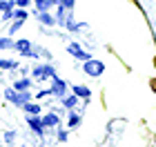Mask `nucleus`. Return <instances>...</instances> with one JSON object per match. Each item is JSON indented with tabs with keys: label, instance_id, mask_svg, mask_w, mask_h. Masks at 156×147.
<instances>
[{
	"label": "nucleus",
	"instance_id": "obj_1",
	"mask_svg": "<svg viewBox=\"0 0 156 147\" xmlns=\"http://www.w3.org/2000/svg\"><path fill=\"white\" fill-rule=\"evenodd\" d=\"M83 72L87 74V76H94V78H98V76H103L105 72V65L101 60H94V58H89V60H85V65H83Z\"/></svg>",
	"mask_w": 156,
	"mask_h": 147
},
{
	"label": "nucleus",
	"instance_id": "obj_2",
	"mask_svg": "<svg viewBox=\"0 0 156 147\" xmlns=\"http://www.w3.org/2000/svg\"><path fill=\"white\" fill-rule=\"evenodd\" d=\"M56 72L51 65H40V67H34V78L36 80H45V78H54Z\"/></svg>",
	"mask_w": 156,
	"mask_h": 147
},
{
	"label": "nucleus",
	"instance_id": "obj_3",
	"mask_svg": "<svg viewBox=\"0 0 156 147\" xmlns=\"http://www.w3.org/2000/svg\"><path fill=\"white\" fill-rule=\"evenodd\" d=\"M49 92H51L54 96H65L67 94V82L65 80H60L58 78V76H54V78H51V89H49Z\"/></svg>",
	"mask_w": 156,
	"mask_h": 147
},
{
	"label": "nucleus",
	"instance_id": "obj_4",
	"mask_svg": "<svg viewBox=\"0 0 156 147\" xmlns=\"http://www.w3.org/2000/svg\"><path fill=\"white\" fill-rule=\"evenodd\" d=\"M67 51L72 54L74 58H78V60H83V62L91 58V56H89V51H83V47L78 45V43H69V47H67Z\"/></svg>",
	"mask_w": 156,
	"mask_h": 147
},
{
	"label": "nucleus",
	"instance_id": "obj_5",
	"mask_svg": "<svg viewBox=\"0 0 156 147\" xmlns=\"http://www.w3.org/2000/svg\"><path fill=\"white\" fill-rule=\"evenodd\" d=\"M27 123H29V127L36 131V134H42L45 125H42V118L40 116H27Z\"/></svg>",
	"mask_w": 156,
	"mask_h": 147
},
{
	"label": "nucleus",
	"instance_id": "obj_6",
	"mask_svg": "<svg viewBox=\"0 0 156 147\" xmlns=\"http://www.w3.org/2000/svg\"><path fill=\"white\" fill-rule=\"evenodd\" d=\"M72 89H74V96H78V98H85V100H89V98H91V92L85 85H74Z\"/></svg>",
	"mask_w": 156,
	"mask_h": 147
},
{
	"label": "nucleus",
	"instance_id": "obj_7",
	"mask_svg": "<svg viewBox=\"0 0 156 147\" xmlns=\"http://www.w3.org/2000/svg\"><path fill=\"white\" fill-rule=\"evenodd\" d=\"M42 125H45V127H56V125H58V114H56V111H49V114L42 118Z\"/></svg>",
	"mask_w": 156,
	"mask_h": 147
},
{
	"label": "nucleus",
	"instance_id": "obj_8",
	"mask_svg": "<svg viewBox=\"0 0 156 147\" xmlns=\"http://www.w3.org/2000/svg\"><path fill=\"white\" fill-rule=\"evenodd\" d=\"M23 109L27 111V116H38V114H40V105L31 103V100H29V103H25V105H23Z\"/></svg>",
	"mask_w": 156,
	"mask_h": 147
},
{
	"label": "nucleus",
	"instance_id": "obj_9",
	"mask_svg": "<svg viewBox=\"0 0 156 147\" xmlns=\"http://www.w3.org/2000/svg\"><path fill=\"white\" fill-rule=\"evenodd\" d=\"M29 87H31V80L29 78H20V80H16V85H13L16 92H29Z\"/></svg>",
	"mask_w": 156,
	"mask_h": 147
},
{
	"label": "nucleus",
	"instance_id": "obj_10",
	"mask_svg": "<svg viewBox=\"0 0 156 147\" xmlns=\"http://www.w3.org/2000/svg\"><path fill=\"white\" fill-rule=\"evenodd\" d=\"M38 20H40L42 25H49V27L56 25V18L51 16V13H47V11H38Z\"/></svg>",
	"mask_w": 156,
	"mask_h": 147
},
{
	"label": "nucleus",
	"instance_id": "obj_11",
	"mask_svg": "<svg viewBox=\"0 0 156 147\" xmlns=\"http://www.w3.org/2000/svg\"><path fill=\"white\" fill-rule=\"evenodd\" d=\"M13 49L20 51V54H25V51L31 49V43H29V40H16V43H13Z\"/></svg>",
	"mask_w": 156,
	"mask_h": 147
},
{
	"label": "nucleus",
	"instance_id": "obj_12",
	"mask_svg": "<svg viewBox=\"0 0 156 147\" xmlns=\"http://www.w3.org/2000/svg\"><path fill=\"white\" fill-rule=\"evenodd\" d=\"M76 103H78V96H62V105H65L67 109H74L76 107Z\"/></svg>",
	"mask_w": 156,
	"mask_h": 147
},
{
	"label": "nucleus",
	"instance_id": "obj_13",
	"mask_svg": "<svg viewBox=\"0 0 156 147\" xmlns=\"http://www.w3.org/2000/svg\"><path fill=\"white\" fill-rule=\"evenodd\" d=\"M0 69H18V62H16V60L0 58Z\"/></svg>",
	"mask_w": 156,
	"mask_h": 147
},
{
	"label": "nucleus",
	"instance_id": "obj_14",
	"mask_svg": "<svg viewBox=\"0 0 156 147\" xmlns=\"http://www.w3.org/2000/svg\"><path fill=\"white\" fill-rule=\"evenodd\" d=\"M16 7V0H0V11H11Z\"/></svg>",
	"mask_w": 156,
	"mask_h": 147
},
{
	"label": "nucleus",
	"instance_id": "obj_15",
	"mask_svg": "<svg viewBox=\"0 0 156 147\" xmlns=\"http://www.w3.org/2000/svg\"><path fill=\"white\" fill-rule=\"evenodd\" d=\"M34 5L38 7V11H47L49 7H51V2H49V0H34Z\"/></svg>",
	"mask_w": 156,
	"mask_h": 147
},
{
	"label": "nucleus",
	"instance_id": "obj_16",
	"mask_svg": "<svg viewBox=\"0 0 156 147\" xmlns=\"http://www.w3.org/2000/svg\"><path fill=\"white\" fill-rule=\"evenodd\" d=\"M78 123H80V116H78V114H69V121H67V125H69V129H74V127H78Z\"/></svg>",
	"mask_w": 156,
	"mask_h": 147
},
{
	"label": "nucleus",
	"instance_id": "obj_17",
	"mask_svg": "<svg viewBox=\"0 0 156 147\" xmlns=\"http://www.w3.org/2000/svg\"><path fill=\"white\" fill-rule=\"evenodd\" d=\"M2 49H13V40L11 38H0V51Z\"/></svg>",
	"mask_w": 156,
	"mask_h": 147
},
{
	"label": "nucleus",
	"instance_id": "obj_18",
	"mask_svg": "<svg viewBox=\"0 0 156 147\" xmlns=\"http://www.w3.org/2000/svg\"><path fill=\"white\" fill-rule=\"evenodd\" d=\"M27 16H29V13H27V9H20V7L13 11V18H16V20H27Z\"/></svg>",
	"mask_w": 156,
	"mask_h": 147
},
{
	"label": "nucleus",
	"instance_id": "obj_19",
	"mask_svg": "<svg viewBox=\"0 0 156 147\" xmlns=\"http://www.w3.org/2000/svg\"><path fill=\"white\" fill-rule=\"evenodd\" d=\"M23 23H25V20H16V23L11 25V29H9V33H16V31L20 29V27H23Z\"/></svg>",
	"mask_w": 156,
	"mask_h": 147
},
{
	"label": "nucleus",
	"instance_id": "obj_20",
	"mask_svg": "<svg viewBox=\"0 0 156 147\" xmlns=\"http://www.w3.org/2000/svg\"><path fill=\"white\" fill-rule=\"evenodd\" d=\"M60 5L65 7V9H69V11H74V0H60Z\"/></svg>",
	"mask_w": 156,
	"mask_h": 147
},
{
	"label": "nucleus",
	"instance_id": "obj_21",
	"mask_svg": "<svg viewBox=\"0 0 156 147\" xmlns=\"http://www.w3.org/2000/svg\"><path fill=\"white\" fill-rule=\"evenodd\" d=\"M31 0H16V7H20V9H25V7H29Z\"/></svg>",
	"mask_w": 156,
	"mask_h": 147
},
{
	"label": "nucleus",
	"instance_id": "obj_22",
	"mask_svg": "<svg viewBox=\"0 0 156 147\" xmlns=\"http://www.w3.org/2000/svg\"><path fill=\"white\" fill-rule=\"evenodd\" d=\"M13 138H16V134H13V131H7L5 134V143H13Z\"/></svg>",
	"mask_w": 156,
	"mask_h": 147
},
{
	"label": "nucleus",
	"instance_id": "obj_23",
	"mask_svg": "<svg viewBox=\"0 0 156 147\" xmlns=\"http://www.w3.org/2000/svg\"><path fill=\"white\" fill-rule=\"evenodd\" d=\"M13 18V9L11 11H2V20H11Z\"/></svg>",
	"mask_w": 156,
	"mask_h": 147
},
{
	"label": "nucleus",
	"instance_id": "obj_24",
	"mask_svg": "<svg viewBox=\"0 0 156 147\" xmlns=\"http://www.w3.org/2000/svg\"><path fill=\"white\" fill-rule=\"evenodd\" d=\"M58 141H67V131H65V129L58 131Z\"/></svg>",
	"mask_w": 156,
	"mask_h": 147
},
{
	"label": "nucleus",
	"instance_id": "obj_25",
	"mask_svg": "<svg viewBox=\"0 0 156 147\" xmlns=\"http://www.w3.org/2000/svg\"><path fill=\"white\" fill-rule=\"evenodd\" d=\"M152 89H154V92H156V78L152 80Z\"/></svg>",
	"mask_w": 156,
	"mask_h": 147
},
{
	"label": "nucleus",
	"instance_id": "obj_26",
	"mask_svg": "<svg viewBox=\"0 0 156 147\" xmlns=\"http://www.w3.org/2000/svg\"><path fill=\"white\" fill-rule=\"evenodd\" d=\"M154 67H156V56H154Z\"/></svg>",
	"mask_w": 156,
	"mask_h": 147
}]
</instances>
